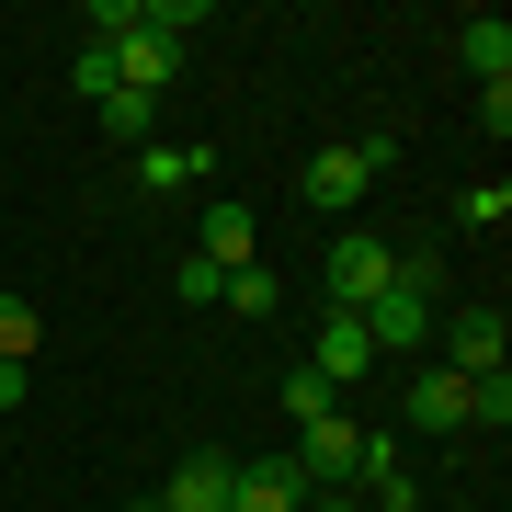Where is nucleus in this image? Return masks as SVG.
Wrapping results in <instances>:
<instances>
[{
  "label": "nucleus",
  "instance_id": "7",
  "mask_svg": "<svg viewBox=\"0 0 512 512\" xmlns=\"http://www.w3.org/2000/svg\"><path fill=\"white\" fill-rule=\"evenodd\" d=\"M228 478H239V456H183L148 501H160V512H228Z\"/></svg>",
  "mask_w": 512,
  "mask_h": 512
},
{
  "label": "nucleus",
  "instance_id": "15",
  "mask_svg": "<svg viewBox=\"0 0 512 512\" xmlns=\"http://www.w3.org/2000/svg\"><path fill=\"white\" fill-rule=\"evenodd\" d=\"M467 433H512V376H467Z\"/></svg>",
  "mask_w": 512,
  "mask_h": 512
},
{
  "label": "nucleus",
  "instance_id": "1",
  "mask_svg": "<svg viewBox=\"0 0 512 512\" xmlns=\"http://www.w3.org/2000/svg\"><path fill=\"white\" fill-rule=\"evenodd\" d=\"M353 319H365V342H376V353H421V342H433V262L399 251V262H387V285H376Z\"/></svg>",
  "mask_w": 512,
  "mask_h": 512
},
{
  "label": "nucleus",
  "instance_id": "4",
  "mask_svg": "<svg viewBox=\"0 0 512 512\" xmlns=\"http://www.w3.org/2000/svg\"><path fill=\"white\" fill-rule=\"evenodd\" d=\"M308 376H330V387L376 376V342H365V319H353V308H319V330H308Z\"/></svg>",
  "mask_w": 512,
  "mask_h": 512
},
{
  "label": "nucleus",
  "instance_id": "14",
  "mask_svg": "<svg viewBox=\"0 0 512 512\" xmlns=\"http://www.w3.org/2000/svg\"><path fill=\"white\" fill-rule=\"evenodd\" d=\"M217 308H239V319H274V308H285V285L262 274V262H239V274L217 285Z\"/></svg>",
  "mask_w": 512,
  "mask_h": 512
},
{
  "label": "nucleus",
  "instance_id": "13",
  "mask_svg": "<svg viewBox=\"0 0 512 512\" xmlns=\"http://www.w3.org/2000/svg\"><path fill=\"white\" fill-rule=\"evenodd\" d=\"M194 262L239 274V262H251V217H239V205H205V251H194Z\"/></svg>",
  "mask_w": 512,
  "mask_h": 512
},
{
  "label": "nucleus",
  "instance_id": "6",
  "mask_svg": "<svg viewBox=\"0 0 512 512\" xmlns=\"http://www.w3.org/2000/svg\"><path fill=\"white\" fill-rule=\"evenodd\" d=\"M353 444H365V433H353V421L342 410H330V421H308V444H296V478H308V490H353Z\"/></svg>",
  "mask_w": 512,
  "mask_h": 512
},
{
  "label": "nucleus",
  "instance_id": "5",
  "mask_svg": "<svg viewBox=\"0 0 512 512\" xmlns=\"http://www.w3.org/2000/svg\"><path fill=\"white\" fill-rule=\"evenodd\" d=\"M103 57H114V92H137V103H160L171 80H183V46L171 35H114Z\"/></svg>",
  "mask_w": 512,
  "mask_h": 512
},
{
  "label": "nucleus",
  "instance_id": "23",
  "mask_svg": "<svg viewBox=\"0 0 512 512\" xmlns=\"http://www.w3.org/2000/svg\"><path fill=\"white\" fill-rule=\"evenodd\" d=\"M319 512H365V501H319Z\"/></svg>",
  "mask_w": 512,
  "mask_h": 512
},
{
  "label": "nucleus",
  "instance_id": "11",
  "mask_svg": "<svg viewBox=\"0 0 512 512\" xmlns=\"http://www.w3.org/2000/svg\"><path fill=\"white\" fill-rule=\"evenodd\" d=\"M410 433H467V376H410Z\"/></svg>",
  "mask_w": 512,
  "mask_h": 512
},
{
  "label": "nucleus",
  "instance_id": "24",
  "mask_svg": "<svg viewBox=\"0 0 512 512\" xmlns=\"http://www.w3.org/2000/svg\"><path fill=\"white\" fill-rule=\"evenodd\" d=\"M126 512H160V501H126Z\"/></svg>",
  "mask_w": 512,
  "mask_h": 512
},
{
  "label": "nucleus",
  "instance_id": "9",
  "mask_svg": "<svg viewBox=\"0 0 512 512\" xmlns=\"http://www.w3.org/2000/svg\"><path fill=\"white\" fill-rule=\"evenodd\" d=\"M308 205L319 217H353V205H365V160H353V148H308Z\"/></svg>",
  "mask_w": 512,
  "mask_h": 512
},
{
  "label": "nucleus",
  "instance_id": "16",
  "mask_svg": "<svg viewBox=\"0 0 512 512\" xmlns=\"http://www.w3.org/2000/svg\"><path fill=\"white\" fill-rule=\"evenodd\" d=\"M35 342H46V319L23 296H0V365H35Z\"/></svg>",
  "mask_w": 512,
  "mask_h": 512
},
{
  "label": "nucleus",
  "instance_id": "19",
  "mask_svg": "<svg viewBox=\"0 0 512 512\" xmlns=\"http://www.w3.org/2000/svg\"><path fill=\"white\" fill-rule=\"evenodd\" d=\"M285 410H296V421H330V410H342V387H330V376H308V365H296V376H285Z\"/></svg>",
  "mask_w": 512,
  "mask_h": 512
},
{
  "label": "nucleus",
  "instance_id": "12",
  "mask_svg": "<svg viewBox=\"0 0 512 512\" xmlns=\"http://www.w3.org/2000/svg\"><path fill=\"white\" fill-rule=\"evenodd\" d=\"M205 171H217L205 137H194V148H137V183H148V194H183V183H205Z\"/></svg>",
  "mask_w": 512,
  "mask_h": 512
},
{
  "label": "nucleus",
  "instance_id": "20",
  "mask_svg": "<svg viewBox=\"0 0 512 512\" xmlns=\"http://www.w3.org/2000/svg\"><path fill=\"white\" fill-rule=\"evenodd\" d=\"M217 285H228L217 262H183V274H171V296H183V308H217Z\"/></svg>",
  "mask_w": 512,
  "mask_h": 512
},
{
  "label": "nucleus",
  "instance_id": "21",
  "mask_svg": "<svg viewBox=\"0 0 512 512\" xmlns=\"http://www.w3.org/2000/svg\"><path fill=\"white\" fill-rule=\"evenodd\" d=\"M69 80H80V103H114V57H103V46H80V69H69Z\"/></svg>",
  "mask_w": 512,
  "mask_h": 512
},
{
  "label": "nucleus",
  "instance_id": "10",
  "mask_svg": "<svg viewBox=\"0 0 512 512\" xmlns=\"http://www.w3.org/2000/svg\"><path fill=\"white\" fill-rule=\"evenodd\" d=\"M456 57H467L478 92H512V23H501V12H478L467 35H456Z\"/></svg>",
  "mask_w": 512,
  "mask_h": 512
},
{
  "label": "nucleus",
  "instance_id": "22",
  "mask_svg": "<svg viewBox=\"0 0 512 512\" xmlns=\"http://www.w3.org/2000/svg\"><path fill=\"white\" fill-rule=\"evenodd\" d=\"M0 410H23V365H0Z\"/></svg>",
  "mask_w": 512,
  "mask_h": 512
},
{
  "label": "nucleus",
  "instance_id": "2",
  "mask_svg": "<svg viewBox=\"0 0 512 512\" xmlns=\"http://www.w3.org/2000/svg\"><path fill=\"white\" fill-rule=\"evenodd\" d=\"M387 262H399V251H387L376 228H342V239H330V262H319V296H330V308H365V296L387 285Z\"/></svg>",
  "mask_w": 512,
  "mask_h": 512
},
{
  "label": "nucleus",
  "instance_id": "18",
  "mask_svg": "<svg viewBox=\"0 0 512 512\" xmlns=\"http://www.w3.org/2000/svg\"><path fill=\"white\" fill-rule=\"evenodd\" d=\"M512 217V183H501V171H490V183H467L456 194V228H501Z\"/></svg>",
  "mask_w": 512,
  "mask_h": 512
},
{
  "label": "nucleus",
  "instance_id": "17",
  "mask_svg": "<svg viewBox=\"0 0 512 512\" xmlns=\"http://www.w3.org/2000/svg\"><path fill=\"white\" fill-rule=\"evenodd\" d=\"M148 126H160V103H137V92L103 103V137H114V148H148Z\"/></svg>",
  "mask_w": 512,
  "mask_h": 512
},
{
  "label": "nucleus",
  "instance_id": "8",
  "mask_svg": "<svg viewBox=\"0 0 512 512\" xmlns=\"http://www.w3.org/2000/svg\"><path fill=\"white\" fill-rule=\"evenodd\" d=\"M228 512H308V478H296L285 456H262V467L228 478Z\"/></svg>",
  "mask_w": 512,
  "mask_h": 512
},
{
  "label": "nucleus",
  "instance_id": "3",
  "mask_svg": "<svg viewBox=\"0 0 512 512\" xmlns=\"http://www.w3.org/2000/svg\"><path fill=\"white\" fill-rule=\"evenodd\" d=\"M444 376H501V308H433Z\"/></svg>",
  "mask_w": 512,
  "mask_h": 512
}]
</instances>
